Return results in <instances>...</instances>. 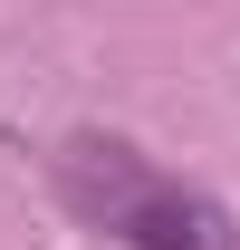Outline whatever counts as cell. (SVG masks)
Listing matches in <instances>:
<instances>
[{
	"mask_svg": "<svg viewBox=\"0 0 240 250\" xmlns=\"http://www.w3.org/2000/svg\"><path fill=\"white\" fill-rule=\"evenodd\" d=\"M48 183H58V202H67L77 231H96V241H116V250H240L231 212L202 183L163 173L125 135H67L58 154H48Z\"/></svg>",
	"mask_w": 240,
	"mask_h": 250,
	"instance_id": "6da1fadb",
	"label": "cell"
}]
</instances>
